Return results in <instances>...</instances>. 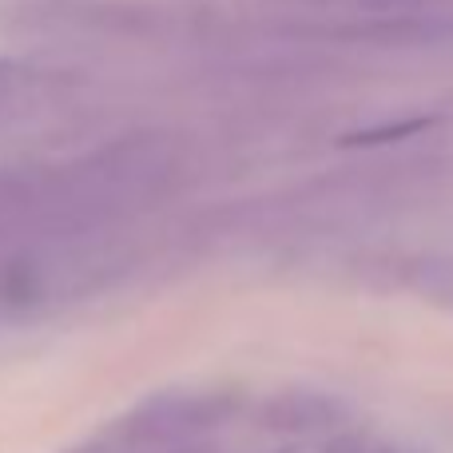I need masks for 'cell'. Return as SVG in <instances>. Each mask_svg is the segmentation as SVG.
<instances>
[{"label": "cell", "mask_w": 453, "mask_h": 453, "mask_svg": "<svg viewBox=\"0 0 453 453\" xmlns=\"http://www.w3.org/2000/svg\"><path fill=\"white\" fill-rule=\"evenodd\" d=\"M32 88H36V72H32L28 64L0 60V116H8Z\"/></svg>", "instance_id": "6da1fadb"}, {"label": "cell", "mask_w": 453, "mask_h": 453, "mask_svg": "<svg viewBox=\"0 0 453 453\" xmlns=\"http://www.w3.org/2000/svg\"><path fill=\"white\" fill-rule=\"evenodd\" d=\"M326 453H390V449H370V446H358V441H342V446H334Z\"/></svg>", "instance_id": "7a4b0ae2"}]
</instances>
